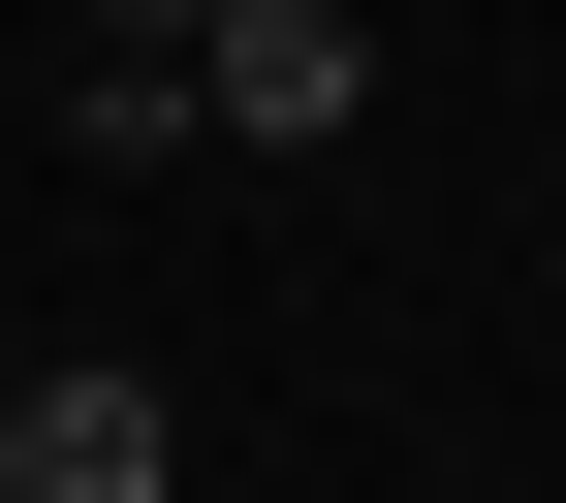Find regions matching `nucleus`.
Returning <instances> with one entry per match:
<instances>
[{
    "instance_id": "7ed1b4c3",
    "label": "nucleus",
    "mask_w": 566,
    "mask_h": 503,
    "mask_svg": "<svg viewBox=\"0 0 566 503\" xmlns=\"http://www.w3.org/2000/svg\"><path fill=\"white\" fill-rule=\"evenodd\" d=\"M63 158H95V189H158V158H221V126H189V63H126V32H95V63H63Z\"/></svg>"
},
{
    "instance_id": "f03ea898",
    "label": "nucleus",
    "mask_w": 566,
    "mask_h": 503,
    "mask_svg": "<svg viewBox=\"0 0 566 503\" xmlns=\"http://www.w3.org/2000/svg\"><path fill=\"white\" fill-rule=\"evenodd\" d=\"M0 503H189V409L126 378V346H63V378L0 409Z\"/></svg>"
},
{
    "instance_id": "20e7f679",
    "label": "nucleus",
    "mask_w": 566,
    "mask_h": 503,
    "mask_svg": "<svg viewBox=\"0 0 566 503\" xmlns=\"http://www.w3.org/2000/svg\"><path fill=\"white\" fill-rule=\"evenodd\" d=\"M63 32H126V63H189V0H63Z\"/></svg>"
},
{
    "instance_id": "f257e3e1",
    "label": "nucleus",
    "mask_w": 566,
    "mask_h": 503,
    "mask_svg": "<svg viewBox=\"0 0 566 503\" xmlns=\"http://www.w3.org/2000/svg\"><path fill=\"white\" fill-rule=\"evenodd\" d=\"M189 126H221V158H346V126H378V32H346V0H189Z\"/></svg>"
}]
</instances>
